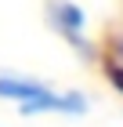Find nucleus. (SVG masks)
<instances>
[{"label":"nucleus","instance_id":"nucleus-1","mask_svg":"<svg viewBox=\"0 0 123 127\" xmlns=\"http://www.w3.org/2000/svg\"><path fill=\"white\" fill-rule=\"evenodd\" d=\"M0 102H15L22 116H83V91H54L51 84L22 73H0Z\"/></svg>","mask_w":123,"mask_h":127},{"label":"nucleus","instance_id":"nucleus-2","mask_svg":"<svg viewBox=\"0 0 123 127\" xmlns=\"http://www.w3.org/2000/svg\"><path fill=\"white\" fill-rule=\"evenodd\" d=\"M44 15H47V26L58 40H65L73 51H80L83 58L94 55V44H91V22H87V11L76 4V0H44Z\"/></svg>","mask_w":123,"mask_h":127}]
</instances>
